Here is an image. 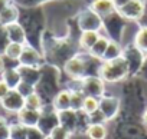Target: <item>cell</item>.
Listing matches in <instances>:
<instances>
[{
    "instance_id": "cell-1",
    "label": "cell",
    "mask_w": 147,
    "mask_h": 139,
    "mask_svg": "<svg viewBox=\"0 0 147 139\" xmlns=\"http://www.w3.org/2000/svg\"><path fill=\"white\" fill-rule=\"evenodd\" d=\"M98 76L105 83H118V82L125 80L130 76L128 65H127L125 59L121 56L114 60L101 62L100 69H98Z\"/></svg>"
},
{
    "instance_id": "cell-2",
    "label": "cell",
    "mask_w": 147,
    "mask_h": 139,
    "mask_svg": "<svg viewBox=\"0 0 147 139\" xmlns=\"http://www.w3.org/2000/svg\"><path fill=\"white\" fill-rule=\"evenodd\" d=\"M124 29H125V19L118 12H114L113 15L102 19V30L105 32V36L110 40L120 43L124 35Z\"/></svg>"
},
{
    "instance_id": "cell-3",
    "label": "cell",
    "mask_w": 147,
    "mask_h": 139,
    "mask_svg": "<svg viewBox=\"0 0 147 139\" xmlns=\"http://www.w3.org/2000/svg\"><path fill=\"white\" fill-rule=\"evenodd\" d=\"M77 26L81 32H101L102 19L90 9V6L81 9L77 16Z\"/></svg>"
},
{
    "instance_id": "cell-4",
    "label": "cell",
    "mask_w": 147,
    "mask_h": 139,
    "mask_svg": "<svg viewBox=\"0 0 147 139\" xmlns=\"http://www.w3.org/2000/svg\"><path fill=\"white\" fill-rule=\"evenodd\" d=\"M80 89L85 96H92L100 99L105 95V82L98 75H90L81 80Z\"/></svg>"
},
{
    "instance_id": "cell-5",
    "label": "cell",
    "mask_w": 147,
    "mask_h": 139,
    "mask_svg": "<svg viewBox=\"0 0 147 139\" xmlns=\"http://www.w3.org/2000/svg\"><path fill=\"white\" fill-rule=\"evenodd\" d=\"M147 10V2L146 0H130L127 5H124L117 12L125 19L133 22H140Z\"/></svg>"
},
{
    "instance_id": "cell-6",
    "label": "cell",
    "mask_w": 147,
    "mask_h": 139,
    "mask_svg": "<svg viewBox=\"0 0 147 139\" xmlns=\"http://www.w3.org/2000/svg\"><path fill=\"white\" fill-rule=\"evenodd\" d=\"M123 57L125 59V62L128 65L130 76L138 75L141 65H143V60H144V53L140 52L133 43H130L125 47H123Z\"/></svg>"
},
{
    "instance_id": "cell-7",
    "label": "cell",
    "mask_w": 147,
    "mask_h": 139,
    "mask_svg": "<svg viewBox=\"0 0 147 139\" xmlns=\"http://www.w3.org/2000/svg\"><path fill=\"white\" fill-rule=\"evenodd\" d=\"M59 125V119H58V112L53 109L52 105H45L40 110V118H39V123L38 128L48 136L53 128H56Z\"/></svg>"
},
{
    "instance_id": "cell-8",
    "label": "cell",
    "mask_w": 147,
    "mask_h": 139,
    "mask_svg": "<svg viewBox=\"0 0 147 139\" xmlns=\"http://www.w3.org/2000/svg\"><path fill=\"white\" fill-rule=\"evenodd\" d=\"M20 66H30V67H42L46 62L39 49H36L32 45H25L22 56L18 62Z\"/></svg>"
},
{
    "instance_id": "cell-9",
    "label": "cell",
    "mask_w": 147,
    "mask_h": 139,
    "mask_svg": "<svg viewBox=\"0 0 147 139\" xmlns=\"http://www.w3.org/2000/svg\"><path fill=\"white\" fill-rule=\"evenodd\" d=\"M121 108V100L117 96L113 95H104L102 98H100V112L104 115V118L108 120H113Z\"/></svg>"
},
{
    "instance_id": "cell-10",
    "label": "cell",
    "mask_w": 147,
    "mask_h": 139,
    "mask_svg": "<svg viewBox=\"0 0 147 139\" xmlns=\"http://www.w3.org/2000/svg\"><path fill=\"white\" fill-rule=\"evenodd\" d=\"M0 103H2L3 109L7 110V112H12V113H19L23 108H25V98L16 90H10L2 100H0Z\"/></svg>"
},
{
    "instance_id": "cell-11",
    "label": "cell",
    "mask_w": 147,
    "mask_h": 139,
    "mask_svg": "<svg viewBox=\"0 0 147 139\" xmlns=\"http://www.w3.org/2000/svg\"><path fill=\"white\" fill-rule=\"evenodd\" d=\"M18 70L20 75V80L23 83H28L33 88L38 86L40 76H42V70L40 67H30V66H18Z\"/></svg>"
},
{
    "instance_id": "cell-12",
    "label": "cell",
    "mask_w": 147,
    "mask_h": 139,
    "mask_svg": "<svg viewBox=\"0 0 147 139\" xmlns=\"http://www.w3.org/2000/svg\"><path fill=\"white\" fill-rule=\"evenodd\" d=\"M58 119H59V125L62 128H65L71 135L77 132V123H78V112L68 109V110H62L58 112Z\"/></svg>"
},
{
    "instance_id": "cell-13",
    "label": "cell",
    "mask_w": 147,
    "mask_h": 139,
    "mask_svg": "<svg viewBox=\"0 0 147 139\" xmlns=\"http://www.w3.org/2000/svg\"><path fill=\"white\" fill-rule=\"evenodd\" d=\"M6 32H7V37H9V42L10 43H19V45H23V46L28 45L26 32H25L23 26L19 22L6 26Z\"/></svg>"
},
{
    "instance_id": "cell-14",
    "label": "cell",
    "mask_w": 147,
    "mask_h": 139,
    "mask_svg": "<svg viewBox=\"0 0 147 139\" xmlns=\"http://www.w3.org/2000/svg\"><path fill=\"white\" fill-rule=\"evenodd\" d=\"M90 9L92 12H95L101 19L113 15L115 10V6L113 3V0H92L91 5H90Z\"/></svg>"
},
{
    "instance_id": "cell-15",
    "label": "cell",
    "mask_w": 147,
    "mask_h": 139,
    "mask_svg": "<svg viewBox=\"0 0 147 139\" xmlns=\"http://www.w3.org/2000/svg\"><path fill=\"white\" fill-rule=\"evenodd\" d=\"M39 118H40V110H32V109L23 108V109L18 113V122H19L20 125L26 126V128L38 126Z\"/></svg>"
},
{
    "instance_id": "cell-16",
    "label": "cell",
    "mask_w": 147,
    "mask_h": 139,
    "mask_svg": "<svg viewBox=\"0 0 147 139\" xmlns=\"http://www.w3.org/2000/svg\"><path fill=\"white\" fill-rule=\"evenodd\" d=\"M52 106L56 112L68 110L71 109V90L69 89H62L56 93V96L52 100Z\"/></svg>"
},
{
    "instance_id": "cell-17",
    "label": "cell",
    "mask_w": 147,
    "mask_h": 139,
    "mask_svg": "<svg viewBox=\"0 0 147 139\" xmlns=\"http://www.w3.org/2000/svg\"><path fill=\"white\" fill-rule=\"evenodd\" d=\"M100 36V32H81L78 37V47L82 52H90V49L97 43Z\"/></svg>"
},
{
    "instance_id": "cell-18",
    "label": "cell",
    "mask_w": 147,
    "mask_h": 139,
    "mask_svg": "<svg viewBox=\"0 0 147 139\" xmlns=\"http://www.w3.org/2000/svg\"><path fill=\"white\" fill-rule=\"evenodd\" d=\"M2 80L13 90L19 86V83L22 82L20 80V75H19V70H18V66L16 67H6L3 73H2Z\"/></svg>"
},
{
    "instance_id": "cell-19",
    "label": "cell",
    "mask_w": 147,
    "mask_h": 139,
    "mask_svg": "<svg viewBox=\"0 0 147 139\" xmlns=\"http://www.w3.org/2000/svg\"><path fill=\"white\" fill-rule=\"evenodd\" d=\"M19 17H20V12H19L18 6L12 3L7 9H5L2 13H0V25L9 26L12 23L19 22Z\"/></svg>"
},
{
    "instance_id": "cell-20",
    "label": "cell",
    "mask_w": 147,
    "mask_h": 139,
    "mask_svg": "<svg viewBox=\"0 0 147 139\" xmlns=\"http://www.w3.org/2000/svg\"><path fill=\"white\" fill-rule=\"evenodd\" d=\"M108 43H110V39L105 36V35H101L100 39L97 40V43L90 49V52H87L90 56H92L94 59H98V60H102L104 57V53L108 47Z\"/></svg>"
},
{
    "instance_id": "cell-21",
    "label": "cell",
    "mask_w": 147,
    "mask_h": 139,
    "mask_svg": "<svg viewBox=\"0 0 147 139\" xmlns=\"http://www.w3.org/2000/svg\"><path fill=\"white\" fill-rule=\"evenodd\" d=\"M108 130L104 123H90V126L85 130V135L90 139H105Z\"/></svg>"
},
{
    "instance_id": "cell-22",
    "label": "cell",
    "mask_w": 147,
    "mask_h": 139,
    "mask_svg": "<svg viewBox=\"0 0 147 139\" xmlns=\"http://www.w3.org/2000/svg\"><path fill=\"white\" fill-rule=\"evenodd\" d=\"M133 45L140 52L147 55V26H140L138 27V30L136 32V36L133 39Z\"/></svg>"
},
{
    "instance_id": "cell-23",
    "label": "cell",
    "mask_w": 147,
    "mask_h": 139,
    "mask_svg": "<svg viewBox=\"0 0 147 139\" xmlns=\"http://www.w3.org/2000/svg\"><path fill=\"white\" fill-rule=\"evenodd\" d=\"M123 56V46L118 43V42H114V40H110L108 43V47L104 53V57L101 62H107V60H114V59H118Z\"/></svg>"
},
{
    "instance_id": "cell-24",
    "label": "cell",
    "mask_w": 147,
    "mask_h": 139,
    "mask_svg": "<svg viewBox=\"0 0 147 139\" xmlns=\"http://www.w3.org/2000/svg\"><path fill=\"white\" fill-rule=\"evenodd\" d=\"M23 47L25 46L23 45H19V43H9L7 47L5 49L3 56L7 57V59H10V60H18L19 62V59L22 56V52H23Z\"/></svg>"
},
{
    "instance_id": "cell-25",
    "label": "cell",
    "mask_w": 147,
    "mask_h": 139,
    "mask_svg": "<svg viewBox=\"0 0 147 139\" xmlns=\"http://www.w3.org/2000/svg\"><path fill=\"white\" fill-rule=\"evenodd\" d=\"M45 106V103H43V100H42V98L36 93V92H33L32 95H29V96H26L25 98V108L26 109H32V110H42V108Z\"/></svg>"
},
{
    "instance_id": "cell-26",
    "label": "cell",
    "mask_w": 147,
    "mask_h": 139,
    "mask_svg": "<svg viewBox=\"0 0 147 139\" xmlns=\"http://www.w3.org/2000/svg\"><path fill=\"white\" fill-rule=\"evenodd\" d=\"M100 109V99H97V98H92V96H85V99H84V103H82V112L85 113V115H92V113H95L97 110Z\"/></svg>"
},
{
    "instance_id": "cell-27",
    "label": "cell",
    "mask_w": 147,
    "mask_h": 139,
    "mask_svg": "<svg viewBox=\"0 0 147 139\" xmlns=\"http://www.w3.org/2000/svg\"><path fill=\"white\" fill-rule=\"evenodd\" d=\"M84 99H85V95H84L80 89L71 90V109L75 110V112L81 110V109H82Z\"/></svg>"
},
{
    "instance_id": "cell-28",
    "label": "cell",
    "mask_w": 147,
    "mask_h": 139,
    "mask_svg": "<svg viewBox=\"0 0 147 139\" xmlns=\"http://www.w3.org/2000/svg\"><path fill=\"white\" fill-rule=\"evenodd\" d=\"M10 139H28V128L19 122L10 125Z\"/></svg>"
},
{
    "instance_id": "cell-29",
    "label": "cell",
    "mask_w": 147,
    "mask_h": 139,
    "mask_svg": "<svg viewBox=\"0 0 147 139\" xmlns=\"http://www.w3.org/2000/svg\"><path fill=\"white\" fill-rule=\"evenodd\" d=\"M48 136H49V138H52V139H69L71 133H69L65 128H62L61 125H58L56 128H53V129H52V132H51Z\"/></svg>"
},
{
    "instance_id": "cell-30",
    "label": "cell",
    "mask_w": 147,
    "mask_h": 139,
    "mask_svg": "<svg viewBox=\"0 0 147 139\" xmlns=\"http://www.w3.org/2000/svg\"><path fill=\"white\" fill-rule=\"evenodd\" d=\"M9 37H7V32H6V26L3 25H0V55L3 56L5 53V49L9 45Z\"/></svg>"
},
{
    "instance_id": "cell-31",
    "label": "cell",
    "mask_w": 147,
    "mask_h": 139,
    "mask_svg": "<svg viewBox=\"0 0 147 139\" xmlns=\"http://www.w3.org/2000/svg\"><path fill=\"white\" fill-rule=\"evenodd\" d=\"M45 138H46V135L38 126L28 128V139H45Z\"/></svg>"
},
{
    "instance_id": "cell-32",
    "label": "cell",
    "mask_w": 147,
    "mask_h": 139,
    "mask_svg": "<svg viewBox=\"0 0 147 139\" xmlns=\"http://www.w3.org/2000/svg\"><path fill=\"white\" fill-rule=\"evenodd\" d=\"M16 90H18L23 98H26V96H29V95H32V93L35 92V88H33V86H30V85H28V83L20 82V83H19V86L16 88Z\"/></svg>"
},
{
    "instance_id": "cell-33",
    "label": "cell",
    "mask_w": 147,
    "mask_h": 139,
    "mask_svg": "<svg viewBox=\"0 0 147 139\" xmlns=\"http://www.w3.org/2000/svg\"><path fill=\"white\" fill-rule=\"evenodd\" d=\"M15 2L23 7H33V6H39V5L48 2V0H15Z\"/></svg>"
},
{
    "instance_id": "cell-34",
    "label": "cell",
    "mask_w": 147,
    "mask_h": 139,
    "mask_svg": "<svg viewBox=\"0 0 147 139\" xmlns=\"http://www.w3.org/2000/svg\"><path fill=\"white\" fill-rule=\"evenodd\" d=\"M105 122H107V119H105L104 115L100 112V109H98L95 113L90 115V123H104V125H105Z\"/></svg>"
},
{
    "instance_id": "cell-35",
    "label": "cell",
    "mask_w": 147,
    "mask_h": 139,
    "mask_svg": "<svg viewBox=\"0 0 147 139\" xmlns=\"http://www.w3.org/2000/svg\"><path fill=\"white\" fill-rule=\"evenodd\" d=\"M0 139H10V125H5L0 128Z\"/></svg>"
},
{
    "instance_id": "cell-36",
    "label": "cell",
    "mask_w": 147,
    "mask_h": 139,
    "mask_svg": "<svg viewBox=\"0 0 147 139\" xmlns=\"http://www.w3.org/2000/svg\"><path fill=\"white\" fill-rule=\"evenodd\" d=\"M10 90H12V89H10V88L2 80V79H0V100H2V99H3Z\"/></svg>"
},
{
    "instance_id": "cell-37",
    "label": "cell",
    "mask_w": 147,
    "mask_h": 139,
    "mask_svg": "<svg viewBox=\"0 0 147 139\" xmlns=\"http://www.w3.org/2000/svg\"><path fill=\"white\" fill-rule=\"evenodd\" d=\"M138 75L147 80V55H144V60H143V65H141V69H140V72Z\"/></svg>"
},
{
    "instance_id": "cell-38",
    "label": "cell",
    "mask_w": 147,
    "mask_h": 139,
    "mask_svg": "<svg viewBox=\"0 0 147 139\" xmlns=\"http://www.w3.org/2000/svg\"><path fill=\"white\" fill-rule=\"evenodd\" d=\"M130 2V0H113V3H114V6H115V10H118V9H121L124 5H127Z\"/></svg>"
},
{
    "instance_id": "cell-39",
    "label": "cell",
    "mask_w": 147,
    "mask_h": 139,
    "mask_svg": "<svg viewBox=\"0 0 147 139\" xmlns=\"http://www.w3.org/2000/svg\"><path fill=\"white\" fill-rule=\"evenodd\" d=\"M12 5V0H0V13Z\"/></svg>"
},
{
    "instance_id": "cell-40",
    "label": "cell",
    "mask_w": 147,
    "mask_h": 139,
    "mask_svg": "<svg viewBox=\"0 0 147 139\" xmlns=\"http://www.w3.org/2000/svg\"><path fill=\"white\" fill-rule=\"evenodd\" d=\"M6 69V65H5V59H3V56L0 55V75L3 73V70Z\"/></svg>"
},
{
    "instance_id": "cell-41",
    "label": "cell",
    "mask_w": 147,
    "mask_h": 139,
    "mask_svg": "<svg viewBox=\"0 0 147 139\" xmlns=\"http://www.w3.org/2000/svg\"><path fill=\"white\" fill-rule=\"evenodd\" d=\"M5 125H7V119L5 116H0V128L5 126Z\"/></svg>"
},
{
    "instance_id": "cell-42",
    "label": "cell",
    "mask_w": 147,
    "mask_h": 139,
    "mask_svg": "<svg viewBox=\"0 0 147 139\" xmlns=\"http://www.w3.org/2000/svg\"><path fill=\"white\" fill-rule=\"evenodd\" d=\"M143 120H144V125H147V108L143 112Z\"/></svg>"
},
{
    "instance_id": "cell-43",
    "label": "cell",
    "mask_w": 147,
    "mask_h": 139,
    "mask_svg": "<svg viewBox=\"0 0 147 139\" xmlns=\"http://www.w3.org/2000/svg\"><path fill=\"white\" fill-rule=\"evenodd\" d=\"M45 139H52V138H49V136H46V138H45Z\"/></svg>"
},
{
    "instance_id": "cell-44",
    "label": "cell",
    "mask_w": 147,
    "mask_h": 139,
    "mask_svg": "<svg viewBox=\"0 0 147 139\" xmlns=\"http://www.w3.org/2000/svg\"><path fill=\"white\" fill-rule=\"evenodd\" d=\"M146 129H147V125H146Z\"/></svg>"
},
{
    "instance_id": "cell-45",
    "label": "cell",
    "mask_w": 147,
    "mask_h": 139,
    "mask_svg": "<svg viewBox=\"0 0 147 139\" xmlns=\"http://www.w3.org/2000/svg\"><path fill=\"white\" fill-rule=\"evenodd\" d=\"M146 2H147V0H146Z\"/></svg>"
}]
</instances>
